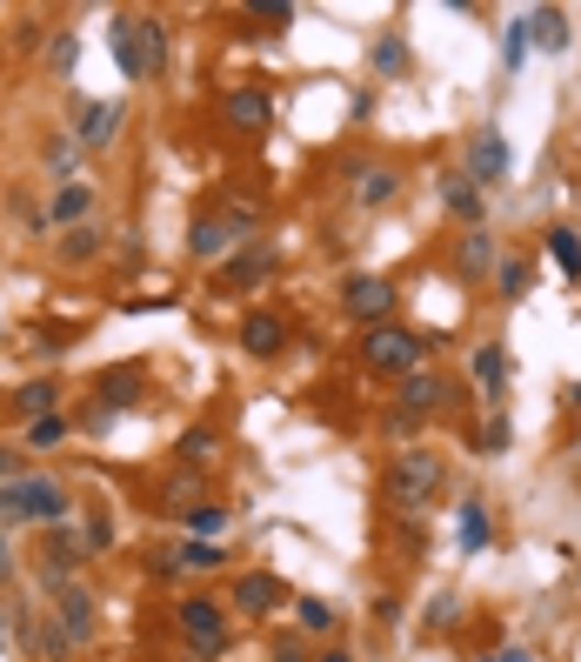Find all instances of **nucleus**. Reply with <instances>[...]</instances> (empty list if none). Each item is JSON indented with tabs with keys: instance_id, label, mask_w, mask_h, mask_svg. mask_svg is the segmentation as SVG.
Segmentation results:
<instances>
[{
	"instance_id": "7ed1b4c3",
	"label": "nucleus",
	"mask_w": 581,
	"mask_h": 662,
	"mask_svg": "<svg viewBox=\"0 0 581 662\" xmlns=\"http://www.w3.org/2000/svg\"><path fill=\"white\" fill-rule=\"evenodd\" d=\"M422 355H428V342L414 335V328H394V321L361 335V362L375 375H414V368H422Z\"/></svg>"
},
{
	"instance_id": "f8f14e48",
	"label": "nucleus",
	"mask_w": 581,
	"mask_h": 662,
	"mask_svg": "<svg viewBox=\"0 0 581 662\" xmlns=\"http://www.w3.org/2000/svg\"><path fill=\"white\" fill-rule=\"evenodd\" d=\"M455 388L442 382V375H422V368H414V375H401V416L414 422V416H428V408H442Z\"/></svg>"
},
{
	"instance_id": "9b49d317",
	"label": "nucleus",
	"mask_w": 581,
	"mask_h": 662,
	"mask_svg": "<svg viewBox=\"0 0 581 662\" xmlns=\"http://www.w3.org/2000/svg\"><path fill=\"white\" fill-rule=\"evenodd\" d=\"M141 382H147V375H141L134 362L108 368V375L94 382V395H101V416H121V408H134V401H141Z\"/></svg>"
},
{
	"instance_id": "dca6fc26",
	"label": "nucleus",
	"mask_w": 581,
	"mask_h": 662,
	"mask_svg": "<svg viewBox=\"0 0 581 662\" xmlns=\"http://www.w3.org/2000/svg\"><path fill=\"white\" fill-rule=\"evenodd\" d=\"M54 401H60V382H54V375H41V382L14 388V401H8V408H14L21 422H41V416H54Z\"/></svg>"
},
{
	"instance_id": "2eb2a0df",
	"label": "nucleus",
	"mask_w": 581,
	"mask_h": 662,
	"mask_svg": "<svg viewBox=\"0 0 581 662\" xmlns=\"http://www.w3.org/2000/svg\"><path fill=\"white\" fill-rule=\"evenodd\" d=\"M108 41H114L121 74H127V80H147V74H141V14H114V21H108Z\"/></svg>"
},
{
	"instance_id": "473e14b6",
	"label": "nucleus",
	"mask_w": 581,
	"mask_h": 662,
	"mask_svg": "<svg viewBox=\"0 0 581 662\" xmlns=\"http://www.w3.org/2000/svg\"><path fill=\"white\" fill-rule=\"evenodd\" d=\"M227 555H221V542H188L181 555H175V569H221Z\"/></svg>"
},
{
	"instance_id": "cd10ccee",
	"label": "nucleus",
	"mask_w": 581,
	"mask_h": 662,
	"mask_svg": "<svg viewBox=\"0 0 581 662\" xmlns=\"http://www.w3.org/2000/svg\"><path fill=\"white\" fill-rule=\"evenodd\" d=\"M94 255H101V234H94V228H67L60 262H74V268H80V262H94Z\"/></svg>"
},
{
	"instance_id": "1a4fd4ad",
	"label": "nucleus",
	"mask_w": 581,
	"mask_h": 662,
	"mask_svg": "<svg viewBox=\"0 0 581 662\" xmlns=\"http://www.w3.org/2000/svg\"><path fill=\"white\" fill-rule=\"evenodd\" d=\"M502 175H509V141L494 134V128H481V134L468 141V181L488 188V181H502Z\"/></svg>"
},
{
	"instance_id": "20e7f679",
	"label": "nucleus",
	"mask_w": 581,
	"mask_h": 662,
	"mask_svg": "<svg viewBox=\"0 0 581 662\" xmlns=\"http://www.w3.org/2000/svg\"><path fill=\"white\" fill-rule=\"evenodd\" d=\"M47 596H54V609H47V616L60 622V636H67L74 649H88V642H94V629H101V609H94V596L80 589V583H54Z\"/></svg>"
},
{
	"instance_id": "2f4dec72",
	"label": "nucleus",
	"mask_w": 581,
	"mask_h": 662,
	"mask_svg": "<svg viewBox=\"0 0 581 662\" xmlns=\"http://www.w3.org/2000/svg\"><path fill=\"white\" fill-rule=\"evenodd\" d=\"M481 542H488V509H481V503H461V549L474 555Z\"/></svg>"
},
{
	"instance_id": "393cba45",
	"label": "nucleus",
	"mask_w": 581,
	"mask_h": 662,
	"mask_svg": "<svg viewBox=\"0 0 581 662\" xmlns=\"http://www.w3.org/2000/svg\"><path fill=\"white\" fill-rule=\"evenodd\" d=\"M474 382H481L488 395H502V382H509V362H502V342H488V349H474Z\"/></svg>"
},
{
	"instance_id": "a19ab883",
	"label": "nucleus",
	"mask_w": 581,
	"mask_h": 662,
	"mask_svg": "<svg viewBox=\"0 0 581 662\" xmlns=\"http://www.w3.org/2000/svg\"><path fill=\"white\" fill-rule=\"evenodd\" d=\"M8 636H14V609L0 603V649H8Z\"/></svg>"
},
{
	"instance_id": "0eeeda50",
	"label": "nucleus",
	"mask_w": 581,
	"mask_h": 662,
	"mask_svg": "<svg viewBox=\"0 0 581 662\" xmlns=\"http://www.w3.org/2000/svg\"><path fill=\"white\" fill-rule=\"evenodd\" d=\"M221 121H227L234 134H268L275 95H268V88H227V95H221Z\"/></svg>"
},
{
	"instance_id": "c756f323",
	"label": "nucleus",
	"mask_w": 581,
	"mask_h": 662,
	"mask_svg": "<svg viewBox=\"0 0 581 662\" xmlns=\"http://www.w3.org/2000/svg\"><path fill=\"white\" fill-rule=\"evenodd\" d=\"M294 616H301V629H308V636H327V629H335V609H327L321 596H301V603H294Z\"/></svg>"
},
{
	"instance_id": "412c9836",
	"label": "nucleus",
	"mask_w": 581,
	"mask_h": 662,
	"mask_svg": "<svg viewBox=\"0 0 581 662\" xmlns=\"http://www.w3.org/2000/svg\"><path fill=\"white\" fill-rule=\"evenodd\" d=\"M227 234H234V228H227L221 214H214V221L201 214V221L188 228V255H201V262H214V255H227Z\"/></svg>"
},
{
	"instance_id": "9d476101",
	"label": "nucleus",
	"mask_w": 581,
	"mask_h": 662,
	"mask_svg": "<svg viewBox=\"0 0 581 662\" xmlns=\"http://www.w3.org/2000/svg\"><path fill=\"white\" fill-rule=\"evenodd\" d=\"M241 349L255 355V362H275V355L288 349V321H281V315H261V308H255V315L241 321Z\"/></svg>"
},
{
	"instance_id": "c9c22d12",
	"label": "nucleus",
	"mask_w": 581,
	"mask_h": 662,
	"mask_svg": "<svg viewBox=\"0 0 581 662\" xmlns=\"http://www.w3.org/2000/svg\"><path fill=\"white\" fill-rule=\"evenodd\" d=\"M528 295V268L522 262H502V301H522Z\"/></svg>"
},
{
	"instance_id": "e433bc0d",
	"label": "nucleus",
	"mask_w": 581,
	"mask_h": 662,
	"mask_svg": "<svg viewBox=\"0 0 581 662\" xmlns=\"http://www.w3.org/2000/svg\"><path fill=\"white\" fill-rule=\"evenodd\" d=\"M375 67H381V74H401V67H407V47H401V41H381V47H375Z\"/></svg>"
},
{
	"instance_id": "a878e982",
	"label": "nucleus",
	"mask_w": 581,
	"mask_h": 662,
	"mask_svg": "<svg viewBox=\"0 0 581 662\" xmlns=\"http://www.w3.org/2000/svg\"><path fill=\"white\" fill-rule=\"evenodd\" d=\"M160 60H168V27L141 21V74H160Z\"/></svg>"
},
{
	"instance_id": "4be33fe9",
	"label": "nucleus",
	"mask_w": 581,
	"mask_h": 662,
	"mask_svg": "<svg viewBox=\"0 0 581 662\" xmlns=\"http://www.w3.org/2000/svg\"><path fill=\"white\" fill-rule=\"evenodd\" d=\"M394 188H401L394 168H355V201H361V208H388Z\"/></svg>"
},
{
	"instance_id": "b1692460",
	"label": "nucleus",
	"mask_w": 581,
	"mask_h": 662,
	"mask_svg": "<svg viewBox=\"0 0 581 662\" xmlns=\"http://www.w3.org/2000/svg\"><path fill=\"white\" fill-rule=\"evenodd\" d=\"M548 255H555V268H561L568 282H581V234H574V228H555V234H548Z\"/></svg>"
},
{
	"instance_id": "79ce46f5",
	"label": "nucleus",
	"mask_w": 581,
	"mask_h": 662,
	"mask_svg": "<svg viewBox=\"0 0 581 662\" xmlns=\"http://www.w3.org/2000/svg\"><path fill=\"white\" fill-rule=\"evenodd\" d=\"M8 569H14V549H8V536H0V583H8Z\"/></svg>"
},
{
	"instance_id": "4c0bfd02",
	"label": "nucleus",
	"mask_w": 581,
	"mask_h": 662,
	"mask_svg": "<svg viewBox=\"0 0 581 662\" xmlns=\"http://www.w3.org/2000/svg\"><path fill=\"white\" fill-rule=\"evenodd\" d=\"M522 54H528V21L509 27V67H522Z\"/></svg>"
},
{
	"instance_id": "4468645a",
	"label": "nucleus",
	"mask_w": 581,
	"mask_h": 662,
	"mask_svg": "<svg viewBox=\"0 0 581 662\" xmlns=\"http://www.w3.org/2000/svg\"><path fill=\"white\" fill-rule=\"evenodd\" d=\"M121 101H88V108H80V147H108L114 134H121Z\"/></svg>"
},
{
	"instance_id": "c03bdc74",
	"label": "nucleus",
	"mask_w": 581,
	"mask_h": 662,
	"mask_svg": "<svg viewBox=\"0 0 581 662\" xmlns=\"http://www.w3.org/2000/svg\"><path fill=\"white\" fill-rule=\"evenodd\" d=\"M0 482H14V462H8V449H0Z\"/></svg>"
},
{
	"instance_id": "5701e85b",
	"label": "nucleus",
	"mask_w": 581,
	"mask_h": 662,
	"mask_svg": "<svg viewBox=\"0 0 581 662\" xmlns=\"http://www.w3.org/2000/svg\"><path fill=\"white\" fill-rule=\"evenodd\" d=\"M455 262H461V275H488L494 268V234L488 228H468V241H461Z\"/></svg>"
},
{
	"instance_id": "39448f33",
	"label": "nucleus",
	"mask_w": 581,
	"mask_h": 662,
	"mask_svg": "<svg viewBox=\"0 0 581 662\" xmlns=\"http://www.w3.org/2000/svg\"><path fill=\"white\" fill-rule=\"evenodd\" d=\"M175 622H181V636H188L194 655H221V649H227V616H221L208 596H188V603L175 609Z\"/></svg>"
},
{
	"instance_id": "f03ea898",
	"label": "nucleus",
	"mask_w": 581,
	"mask_h": 662,
	"mask_svg": "<svg viewBox=\"0 0 581 662\" xmlns=\"http://www.w3.org/2000/svg\"><path fill=\"white\" fill-rule=\"evenodd\" d=\"M67 516V488L47 475H14L0 482V522H60Z\"/></svg>"
},
{
	"instance_id": "a211bd4d",
	"label": "nucleus",
	"mask_w": 581,
	"mask_h": 662,
	"mask_svg": "<svg viewBox=\"0 0 581 662\" xmlns=\"http://www.w3.org/2000/svg\"><path fill=\"white\" fill-rule=\"evenodd\" d=\"M88 208H94V188H88V181H60L47 221H54V228H80V214H88Z\"/></svg>"
},
{
	"instance_id": "7c9ffc66",
	"label": "nucleus",
	"mask_w": 581,
	"mask_h": 662,
	"mask_svg": "<svg viewBox=\"0 0 581 662\" xmlns=\"http://www.w3.org/2000/svg\"><path fill=\"white\" fill-rule=\"evenodd\" d=\"M188 529H194V542H208V536H221V529H227V509L194 503V509H188Z\"/></svg>"
},
{
	"instance_id": "58836bf2",
	"label": "nucleus",
	"mask_w": 581,
	"mask_h": 662,
	"mask_svg": "<svg viewBox=\"0 0 581 662\" xmlns=\"http://www.w3.org/2000/svg\"><path fill=\"white\" fill-rule=\"evenodd\" d=\"M47 168H54V175L74 168V147H67V141H47Z\"/></svg>"
},
{
	"instance_id": "72a5a7b5",
	"label": "nucleus",
	"mask_w": 581,
	"mask_h": 662,
	"mask_svg": "<svg viewBox=\"0 0 581 662\" xmlns=\"http://www.w3.org/2000/svg\"><path fill=\"white\" fill-rule=\"evenodd\" d=\"M27 442H34V449H54V442H67V416H41V422H27Z\"/></svg>"
},
{
	"instance_id": "a18cd8bd",
	"label": "nucleus",
	"mask_w": 581,
	"mask_h": 662,
	"mask_svg": "<svg viewBox=\"0 0 581 662\" xmlns=\"http://www.w3.org/2000/svg\"><path fill=\"white\" fill-rule=\"evenodd\" d=\"M321 662H355V655H348V649H327V655H321Z\"/></svg>"
},
{
	"instance_id": "aec40b11",
	"label": "nucleus",
	"mask_w": 581,
	"mask_h": 662,
	"mask_svg": "<svg viewBox=\"0 0 581 662\" xmlns=\"http://www.w3.org/2000/svg\"><path fill=\"white\" fill-rule=\"evenodd\" d=\"M214 455H221V435H214L208 422H194V429L175 442V462H181V468H208Z\"/></svg>"
},
{
	"instance_id": "37998d69",
	"label": "nucleus",
	"mask_w": 581,
	"mask_h": 662,
	"mask_svg": "<svg viewBox=\"0 0 581 662\" xmlns=\"http://www.w3.org/2000/svg\"><path fill=\"white\" fill-rule=\"evenodd\" d=\"M494 662H535L528 649H502V655H494Z\"/></svg>"
},
{
	"instance_id": "423d86ee",
	"label": "nucleus",
	"mask_w": 581,
	"mask_h": 662,
	"mask_svg": "<svg viewBox=\"0 0 581 662\" xmlns=\"http://www.w3.org/2000/svg\"><path fill=\"white\" fill-rule=\"evenodd\" d=\"M342 308H348L361 328H388V315H394V282H381V275H355V282L342 288Z\"/></svg>"
},
{
	"instance_id": "f257e3e1",
	"label": "nucleus",
	"mask_w": 581,
	"mask_h": 662,
	"mask_svg": "<svg viewBox=\"0 0 581 662\" xmlns=\"http://www.w3.org/2000/svg\"><path fill=\"white\" fill-rule=\"evenodd\" d=\"M381 495H388L394 516H422L435 495H442V455H428V449H401V455L388 462V475H381Z\"/></svg>"
},
{
	"instance_id": "ea45409f",
	"label": "nucleus",
	"mask_w": 581,
	"mask_h": 662,
	"mask_svg": "<svg viewBox=\"0 0 581 662\" xmlns=\"http://www.w3.org/2000/svg\"><path fill=\"white\" fill-rule=\"evenodd\" d=\"M88 549H114V522H108V516L88 522Z\"/></svg>"
},
{
	"instance_id": "bb28decb",
	"label": "nucleus",
	"mask_w": 581,
	"mask_h": 662,
	"mask_svg": "<svg viewBox=\"0 0 581 662\" xmlns=\"http://www.w3.org/2000/svg\"><path fill=\"white\" fill-rule=\"evenodd\" d=\"M160 503H168V516H175V503H201V468L168 475V482H160Z\"/></svg>"
},
{
	"instance_id": "ddd939ff",
	"label": "nucleus",
	"mask_w": 581,
	"mask_h": 662,
	"mask_svg": "<svg viewBox=\"0 0 581 662\" xmlns=\"http://www.w3.org/2000/svg\"><path fill=\"white\" fill-rule=\"evenodd\" d=\"M74 569H80V542L67 529H47V549H41V575H47V589L54 583H74Z\"/></svg>"
},
{
	"instance_id": "6ab92c4d",
	"label": "nucleus",
	"mask_w": 581,
	"mask_h": 662,
	"mask_svg": "<svg viewBox=\"0 0 581 662\" xmlns=\"http://www.w3.org/2000/svg\"><path fill=\"white\" fill-rule=\"evenodd\" d=\"M442 201H448V214H455V221L481 228V188H474L468 175H448V181H442Z\"/></svg>"
},
{
	"instance_id": "c85d7f7f",
	"label": "nucleus",
	"mask_w": 581,
	"mask_h": 662,
	"mask_svg": "<svg viewBox=\"0 0 581 662\" xmlns=\"http://www.w3.org/2000/svg\"><path fill=\"white\" fill-rule=\"evenodd\" d=\"M528 34H535L541 47H568V21H561V8H541V14L528 21Z\"/></svg>"
},
{
	"instance_id": "f3484780",
	"label": "nucleus",
	"mask_w": 581,
	"mask_h": 662,
	"mask_svg": "<svg viewBox=\"0 0 581 662\" xmlns=\"http://www.w3.org/2000/svg\"><path fill=\"white\" fill-rule=\"evenodd\" d=\"M268 268H275L268 247H247V255H234V262L221 268V288H261V282H268Z\"/></svg>"
},
{
	"instance_id": "6e6552de",
	"label": "nucleus",
	"mask_w": 581,
	"mask_h": 662,
	"mask_svg": "<svg viewBox=\"0 0 581 662\" xmlns=\"http://www.w3.org/2000/svg\"><path fill=\"white\" fill-rule=\"evenodd\" d=\"M281 603H288V583L268 575V569H255V575H241V583H234V609L241 616H275Z\"/></svg>"
},
{
	"instance_id": "f704fd0d",
	"label": "nucleus",
	"mask_w": 581,
	"mask_h": 662,
	"mask_svg": "<svg viewBox=\"0 0 581 662\" xmlns=\"http://www.w3.org/2000/svg\"><path fill=\"white\" fill-rule=\"evenodd\" d=\"M247 14H255V21H268V27H288V21H294V8H288V0H255Z\"/></svg>"
}]
</instances>
